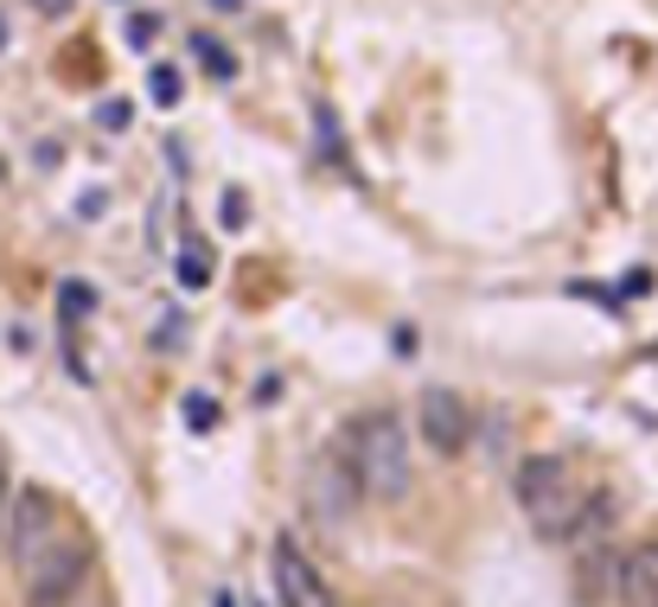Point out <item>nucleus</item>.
I'll return each instance as SVG.
<instances>
[{
  "label": "nucleus",
  "instance_id": "1",
  "mask_svg": "<svg viewBox=\"0 0 658 607\" xmlns=\"http://www.w3.org/2000/svg\"><path fill=\"white\" fill-rule=\"evenodd\" d=\"M346 467L365 499H403L409 492V429L397 409H365L346 429Z\"/></svg>",
  "mask_w": 658,
  "mask_h": 607
},
{
  "label": "nucleus",
  "instance_id": "2",
  "mask_svg": "<svg viewBox=\"0 0 658 607\" xmlns=\"http://www.w3.org/2000/svg\"><path fill=\"white\" fill-rule=\"evenodd\" d=\"M511 492H518L525 518H531L544 537H569L576 518H582V506H588V492L576 486L569 460H557V455H525L518 474H511Z\"/></svg>",
  "mask_w": 658,
  "mask_h": 607
},
{
  "label": "nucleus",
  "instance_id": "3",
  "mask_svg": "<svg viewBox=\"0 0 658 607\" xmlns=\"http://www.w3.org/2000/svg\"><path fill=\"white\" fill-rule=\"evenodd\" d=\"M83 583H90V550L58 537L26 563V607H71Z\"/></svg>",
  "mask_w": 658,
  "mask_h": 607
},
{
  "label": "nucleus",
  "instance_id": "4",
  "mask_svg": "<svg viewBox=\"0 0 658 607\" xmlns=\"http://www.w3.org/2000/svg\"><path fill=\"white\" fill-rule=\"evenodd\" d=\"M0 544H7V557L32 563L46 544H58V511L39 486H20V492H7V518H0Z\"/></svg>",
  "mask_w": 658,
  "mask_h": 607
},
{
  "label": "nucleus",
  "instance_id": "5",
  "mask_svg": "<svg viewBox=\"0 0 658 607\" xmlns=\"http://www.w3.org/2000/svg\"><path fill=\"white\" fill-rule=\"evenodd\" d=\"M358 499H365V492H358L346 455H313V467H307V511H313L320 525H346Z\"/></svg>",
  "mask_w": 658,
  "mask_h": 607
},
{
  "label": "nucleus",
  "instance_id": "6",
  "mask_svg": "<svg viewBox=\"0 0 658 607\" xmlns=\"http://www.w3.org/2000/svg\"><path fill=\"white\" fill-rule=\"evenodd\" d=\"M416 422H422V441H429L441 460H455L467 448V435H473V409L460 404L455 390H422V404H416Z\"/></svg>",
  "mask_w": 658,
  "mask_h": 607
},
{
  "label": "nucleus",
  "instance_id": "7",
  "mask_svg": "<svg viewBox=\"0 0 658 607\" xmlns=\"http://www.w3.org/2000/svg\"><path fill=\"white\" fill-rule=\"evenodd\" d=\"M276 595L281 607H339L332 588L320 583V569L295 550V537H276Z\"/></svg>",
  "mask_w": 658,
  "mask_h": 607
},
{
  "label": "nucleus",
  "instance_id": "8",
  "mask_svg": "<svg viewBox=\"0 0 658 607\" xmlns=\"http://www.w3.org/2000/svg\"><path fill=\"white\" fill-rule=\"evenodd\" d=\"M608 595L620 607H658V544H639L627 557H614Z\"/></svg>",
  "mask_w": 658,
  "mask_h": 607
},
{
  "label": "nucleus",
  "instance_id": "9",
  "mask_svg": "<svg viewBox=\"0 0 658 607\" xmlns=\"http://www.w3.org/2000/svg\"><path fill=\"white\" fill-rule=\"evenodd\" d=\"M179 281H186V288H205V281H211V250H205L199 237H186V250H179Z\"/></svg>",
  "mask_w": 658,
  "mask_h": 607
},
{
  "label": "nucleus",
  "instance_id": "10",
  "mask_svg": "<svg viewBox=\"0 0 658 607\" xmlns=\"http://www.w3.org/2000/svg\"><path fill=\"white\" fill-rule=\"evenodd\" d=\"M58 307H64V332H77L83 327V314L97 307V295H90L83 281H64V288H58Z\"/></svg>",
  "mask_w": 658,
  "mask_h": 607
},
{
  "label": "nucleus",
  "instance_id": "11",
  "mask_svg": "<svg viewBox=\"0 0 658 607\" xmlns=\"http://www.w3.org/2000/svg\"><path fill=\"white\" fill-rule=\"evenodd\" d=\"M148 83H153V102H160V109H173V102H179V71H173V64H153Z\"/></svg>",
  "mask_w": 658,
  "mask_h": 607
},
{
  "label": "nucleus",
  "instance_id": "12",
  "mask_svg": "<svg viewBox=\"0 0 658 607\" xmlns=\"http://www.w3.org/2000/svg\"><path fill=\"white\" fill-rule=\"evenodd\" d=\"M192 51H199V64H205L211 77H230V71H237V64L225 58V46H218V39H192Z\"/></svg>",
  "mask_w": 658,
  "mask_h": 607
},
{
  "label": "nucleus",
  "instance_id": "13",
  "mask_svg": "<svg viewBox=\"0 0 658 607\" xmlns=\"http://www.w3.org/2000/svg\"><path fill=\"white\" fill-rule=\"evenodd\" d=\"M218 422V404L211 397H186V429H211Z\"/></svg>",
  "mask_w": 658,
  "mask_h": 607
},
{
  "label": "nucleus",
  "instance_id": "14",
  "mask_svg": "<svg viewBox=\"0 0 658 607\" xmlns=\"http://www.w3.org/2000/svg\"><path fill=\"white\" fill-rule=\"evenodd\" d=\"M153 39V20H128V46H148Z\"/></svg>",
  "mask_w": 658,
  "mask_h": 607
},
{
  "label": "nucleus",
  "instance_id": "15",
  "mask_svg": "<svg viewBox=\"0 0 658 607\" xmlns=\"http://www.w3.org/2000/svg\"><path fill=\"white\" fill-rule=\"evenodd\" d=\"M243 218H250V211H243V199H237V192H230V199H225V225L237 230V225H243Z\"/></svg>",
  "mask_w": 658,
  "mask_h": 607
},
{
  "label": "nucleus",
  "instance_id": "16",
  "mask_svg": "<svg viewBox=\"0 0 658 607\" xmlns=\"http://www.w3.org/2000/svg\"><path fill=\"white\" fill-rule=\"evenodd\" d=\"M7 492H13V486H7V467H0V518H7Z\"/></svg>",
  "mask_w": 658,
  "mask_h": 607
},
{
  "label": "nucleus",
  "instance_id": "17",
  "mask_svg": "<svg viewBox=\"0 0 658 607\" xmlns=\"http://www.w3.org/2000/svg\"><path fill=\"white\" fill-rule=\"evenodd\" d=\"M211 607H237V601H230V595H218V601H211Z\"/></svg>",
  "mask_w": 658,
  "mask_h": 607
},
{
  "label": "nucleus",
  "instance_id": "18",
  "mask_svg": "<svg viewBox=\"0 0 658 607\" xmlns=\"http://www.w3.org/2000/svg\"><path fill=\"white\" fill-rule=\"evenodd\" d=\"M218 7H243V0H218Z\"/></svg>",
  "mask_w": 658,
  "mask_h": 607
}]
</instances>
